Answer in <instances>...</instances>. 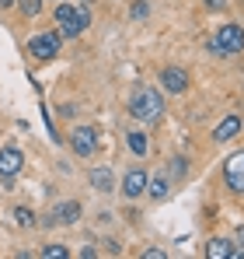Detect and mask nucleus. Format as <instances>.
<instances>
[{"instance_id": "obj_1", "label": "nucleus", "mask_w": 244, "mask_h": 259, "mask_svg": "<svg viewBox=\"0 0 244 259\" xmlns=\"http://www.w3.org/2000/svg\"><path fill=\"white\" fill-rule=\"evenodd\" d=\"M129 112H133V119H140V123H157L161 112H164V98L157 95V88L136 84L133 95H129Z\"/></svg>"}, {"instance_id": "obj_2", "label": "nucleus", "mask_w": 244, "mask_h": 259, "mask_svg": "<svg viewBox=\"0 0 244 259\" xmlns=\"http://www.w3.org/2000/svg\"><path fill=\"white\" fill-rule=\"evenodd\" d=\"M56 21H59V32L74 39V35H81L84 28H87V11L74 7V4H59L56 7Z\"/></svg>"}, {"instance_id": "obj_3", "label": "nucleus", "mask_w": 244, "mask_h": 259, "mask_svg": "<svg viewBox=\"0 0 244 259\" xmlns=\"http://www.w3.org/2000/svg\"><path fill=\"white\" fill-rule=\"evenodd\" d=\"M213 49H216V53H223V56L241 53V49H244L241 25H220V28H216V35H213Z\"/></svg>"}, {"instance_id": "obj_4", "label": "nucleus", "mask_w": 244, "mask_h": 259, "mask_svg": "<svg viewBox=\"0 0 244 259\" xmlns=\"http://www.w3.org/2000/svg\"><path fill=\"white\" fill-rule=\"evenodd\" d=\"M223 179H227V189L230 193H244V151L230 154L223 161Z\"/></svg>"}, {"instance_id": "obj_5", "label": "nucleus", "mask_w": 244, "mask_h": 259, "mask_svg": "<svg viewBox=\"0 0 244 259\" xmlns=\"http://www.w3.org/2000/svg\"><path fill=\"white\" fill-rule=\"evenodd\" d=\"M28 53H32L35 60H56V53H59V35H56V32L35 35V39L28 42Z\"/></svg>"}, {"instance_id": "obj_6", "label": "nucleus", "mask_w": 244, "mask_h": 259, "mask_svg": "<svg viewBox=\"0 0 244 259\" xmlns=\"http://www.w3.org/2000/svg\"><path fill=\"white\" fill-rule=\"evenodd\" d=\"M70 147L81 154V158H91L94 151H98V133L91 126H74V133H70Z\"/></svg>"}, {"instance_id": "obj_7", "label": "nucleus", "mask_w": 244, "mask_h": 259, "mask_svg": "<svg viewBox=\"0 0 244 259\" xmlns=\"http://www.w3.org/2000/svg\"><path fill=\"white\" fill-rule=\"evenodd\" d=\"M81 221V203L77 200H63L59 207H52L49 214H45V224L52 228V224H77Z\"/></svg>"}, {"instance_id": "obj_8", "label": "nucleus", "mask_w": 244, "mask_h": 259, "mask_svg": "<svg viewBox=\"0 0 244 259\" xmlns=\"http://www.w3.org/2000/svg\"><path fill=\"white\" fill-rule=\"evenodd\" d=\"M21 165H25V154H21V151H18L14 144H7V147L0 151V175H4V179L11 182L14 175L21 172Z\"/></svg>"}, {"instance_id": "obj_9", "label": "nucleus", "mask_w": 244, "mask_h": 259, "mask_svg": "<svg viewBox=\"0 0 244 259\" xmlns=\"http://www.w3.org/2000/svg\"><path fill=\"white\" fill-rule=\"evenodd\" d=\"M126 200H136V196H143L147 193V172L143 168H133V172L122 175V189H119Z\"/></svg>"}, {"instance_id": "obj_10", "label": "nucleus", "mask_w": 244, "mask_h": 259, "mask_svg": "<svg viewBox=\"0 0 244 259\" xmlns=\"http://www.w3.org/2000/svg\"><path fill=\"white\" fill-rule=\"evenodd\" d=\"M161 88L167 95H181V91L189 88V74H185L181 67H164L161 70Z\"/></svg>"}, {"instance_id": "obj_11", "label": "nucleus", "mask_w": 244, "mask_h": 259, "mask_svg": "<svg viewBox=\"0 0 244 259\" xmlns=\"http://www.w3.org/2000/svg\"><path fill=\"white\" fill-rule=\"evenodd\" d=\"M206 256L209 259H241L244 249H234L230 238H209L206 242Z\"/></svg>"}, {"instance_id": "obj_12", "label": "nucleus", "mask_w": 244, "mask_h": 259, "mask_svg": "<svg viewBox=\"0 0 244 259\" xmlns=\"http://www.w3.org/2000/svg\"><path fill=\"white\" fill-rule=\"evenodd\" d=\"M241 133V116H227L220 126L213 130V140H220V144H227V140H234Z\"/></svg>"}, {"instance_id": "obj_13", "label": "nucleus", "mask_w": 244, "mask_h": 259, "mask_svg": "<svg viewBox=\"0 0 244 259\" xmlns=\"http://www.w3.org/2000/svg\"><path fill=\"white\" fill-rule=\"evenodd\" d=\"M147 193H150V200H154V203H161V200H167V196H171V182H167L164 175L147 179Z\"/></svg>"}, {"instance_id": "obj_14", "label": "nucleus", "mask_w": 244, "mask_h": 259, "mask_svg": "<svg viewBox=\"0 0 244 259\" xmlns=\"http://www.w3.org/2000/svg\"><path fill=\"white\" fill-rule=\"evenodd\" d=\"M87 179H91V186H94V189H101V193H112V189H115V179H112L108 168H91Z\"/></svg>"}, {"instance_id": "obj_15", "label": "nucleus", "mask_w": 244, "mask_h": 259, "mask_svg": "<svg viewBox=\"0 0 244 259\" xmlns=\"http://www.w3.org/2000/svg\"><path fill=\"white\" fill-rule=\"evenodd\" d=\"M185 175H189V161L185 158H171V179L174 182H185Z\"/></svg>"}, {"instance_id": "obj_16", "label": "nucleus", "mask_w": 244, "mask_h": 259, "mask_svg": "<svg viewBox=\"0 0 244 259\" xmlns=\"http://www.w3.org/2000/svg\"><path fill=\"white\" fill-rule=\"evenodd\" d=\"M126 140H129V151H133V154H140V158L147 154V137H143V133H129Z\"/></svg>"}, {"instance_id": "obj_17", "label": "nucleus", "mask_w": 244, "mask_h": 259, "mask_svg": "<svg viewBox=\"0 0 244 259\" xmlns=\"http://www.w3.org/2000/svg\"><path fill=\"white\" fill-rule=\"evenodd\" d=\"M42 256L45 259H67L70 249H67V245H42Z\"/></svg>"}, {"instance_id": "obj_18", "label": "nucleus", "mask_w": 244, "mask_h": 259, "mask_svg": "<svg viewBox=\"0 0 244 259\" xmlns=\"http://www.w3.org/2000/svg\"><path fill=\"white\" fill-rule=\"evenodd\" d=\"M14 221H18L21 228H32V224H35V214H32L28 207H18V210H14Z\"/></svg>"}, {"instance_id": "obj_19", "label": "nucleus", "mask_w": 244, "mask_h": 259, "mask_svg": "<svg viewBox=\"0 0 244 259\" xmlns=\"http://www.w3.org/2000/svg\"><path fill=\"white\" fill-rule=\"evenodd\" d=\"M18 7H21L28 18H35V14L42 11V0H18Z\"/></svg>"}, {"instance_id": "obj_20", "label": "nucleus", "mask_w": 244, "mask_h": 259, "mask_svg": "<svg viewBox=\"0 0 244 259\" xmlns=\"http://www.w3.org/2000/svg\"><path fill=\"white\" fill-rule=\"evenodd\" d=\"M133 18H147V4H143V0L133 4Z\"/></svg>"}, {"instance_id": "obj_21", "label": "nucleus", "mask_w": 244, "mask_h": 259, "mask_svg": "<svg viewBox=\"0 0 244 259\" xmlns=\"http://www.w3.org/2000/svg\"><path fill=\"white\" fill-rule=\"evenodd\" d=\"M143 259H164V249H147Z\"/></svg>"}, {"instance_id": "obj_22", "label": "nucleus", "mask_w": 244, "mask_h": 259, "mask_svg": "<svg viewBox=\"0 0 244 259\" xmlns=\"http://www.w3.org/2000/svg\"><path fill=\"white\" fill-rule=\"evenodd\" d=\"M234 242H237V245L244 249V228H237V235H234Z\"/></svg>"}, {"instance_id": "obj_23", "label": "nucleus", "mask_w": 244, "mask_h": 259, "mask_svg": "<svg viewBox=\"0 0 244 259\" xmlns=\"http://www.w3.org/2000/svg\"><path fill=\"white\" fill-rule=\"evenodd\" d=\"M206 7H216V11H220V7H223V0H206Z\"/></svg>"}]
</instances>
